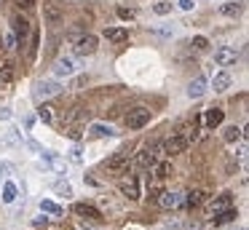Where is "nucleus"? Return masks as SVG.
<instances>
[{
	"instance_id": "1",
	"label": "nucleus",
	"mask_w": 249,
	"mask_h": 230,
	"mask_svg": "<svg viewBox=\"0 0 249 230\" xmlns=\"http://www.w3.org/2000/svg\"><path fill=\"white\" fill-rule=\"evenodd\" d=\"M11 32H14V37H17V46H27V37H30V32H33V27H30V21L24 19V16H14V21H11Z\"/></svg>"
},
{
	"instance_id": "2",
	"label": "nucleus",
	"mask_w": 249,
	"mask_h": 230,
	"mask_svg": "<svg viewBox=\"0 0 249 230\" xmlns=\"http://www.w3.org/2000/svg\"><path fill=\"white\" fill-rule=\"evenodd\" d=\"M97 48H99V40L94 35H81L72 46V51H75V56H91V53H97Z\"/></svg>"
},
{
	"instance_id": "3",
	"label": "nucleus",
	"mask_w": 249,
	"mask_h": 230,
	"mask_svg": "<svg viewBox=\"0 0 249 230\" xmlns=\"http://www.w3.org/2000/svg\"><path fill=\"white\" fill-rule=\"evenodd\" d=\"M62 91H65V86H62L59 80L46 78V80H40V83H38L35 94H38V99H49V96H56V94H62Z\"/></svg>"
},
{
	"instance_id": "4",
	"label": "nucleus",
	"mask_w": 249,
	"mask_h": 230,
	"mask_svg": "<svg viewBox=\"0 0 249 230\" xmlns=\"http://www.w3.org/2000/svg\"><path fill=\"white\" fill-rule=\"evenodd\" d=\"M150 123V110L147 107H134V110H129V115H126V126L129 128H142Z\"/></svg>"
},
{
	"instance_id": "5",
	"label": "nucleus",
	"mask_w": 249,
	"mask_h": 230,
	"mask_svg": "<svg viewBox=\"0 0 249 230\" xmlns=\"http://www.w3.org/2000/svg\"><path fill=\"white\" fill-rule=\"evenodd\" d=\"M156 160H158V150L153 147V144H147V147H142L140 153H137L134 166H137V169H153Z\"/></svg>"
},
{
	"instance_id": "6",
	"label": "nucleus",
	"mask_w": 249,
	"mask_h": 230,
	"mask_svg": "<svg viewBox=\"0 0 249 230\" xmlns=\"http://www.w3.org/2000/svg\"><path fill=\"white\" fill-rule=\"evenodd\" d=\"M40 160H43L49 169H54L56 174H67V160L62 155L51 153V150H40Z\"/></svg>"
},
{
	"instance_id": "7",
	"label": "nucleus",
	"mask_w": 249,
	"mask_h": 230,
	"mask_svg": "<svg viewBox=\"0 0 249 230\" xmlns=\"http://www.w3.org/2000/svg\"><path fill=\"white\" fill-rule=\"evenodd\" d=\"M238 59V51L233 46H220L214 51V64H220V67H228V64H236Z\"/></svg>"
},
{
	"instance_id": "8",
	"label": "nucleus",
	"mask_w": 249,
	"mask_h": 230,
	"mask_svg": "<svg viewBox=\"0 0 249 230\" xmlns=\"http://www.w3.org/2000/svg\"><path fill=\"white\" fill-rule=\"evenodd\" d=\"M75 67H78V64H75V59H72V56H59L54 62V75H56V78H70V75L75 72Z\"/></svg>"
},
{
	"instance_id": "9",
	"label": "nucleus",
	"mask_w": 249,
	"mask_h": 230,
	"mask_svg": "<svg viewBox=\"0 0 249 230\" xmlns=\"http://www.w3.org/2000/svg\"><path fill=\"white\" fill-rule=\"evenodd\" d=\"M185 147H188V142H185V139L179 137V134H174V137H169L166 142L161 144L163 155H169V158H172V155H179V153H185Z\"/></svg>"
},
{
	"instance_id": "10",
	"label": "nucleus",
	"mask_w": 249,
	"mask_h": 230,
	"mask_svg": "<svg viewBox=\"0 0 249 230\" xmlns=\"http://www.w3.org/2000/svg\"><path fill=\"white\" fill-rule=\"evenodd\" d=\"M43 19H46V24H62V19H65L62 5L59 3H43Z\"/></svg>"
},
{
	"instance_id": "11",
	"label": "nucleus",
	"mask_w": 249,
	"mask_h": 230,
	"mask_svg": "<svg viewBox=\"0 0 249 230\" xmlns=\"http://www.w3.org/2000/svg\"><path fill=\"white\" fill-rule=\"evenodd\" d=\"M72 212H75L78 217H83V219H91V222L102 219V212H99L97 206H91V203H75V206H72Z\"/></svg>"
},
{
	"instance_id": "12",
	"label": "nucleus",
	"mask_w": 249,
	"mask_h": 230,
	"mask_svg": "<svg viewBox=\"0 0 249 230\" xmlns=\"http://www.w3.org/2000/svg\"><path fill=\"white\" fill-rule=\"evenodd\" d=\"M107 169H113V171H126L129 169V150H118L115 155H110Z\"/></svg>"
},
{
	"instance_id": "13",
	"label": "nucleus",
	"mask_w": 249,
	"mask_h": 230,
	"mask_svg": "<svg viewBox=\"0 0 249 230\" xmlns=\"http://www.w3.org/2000/svg\"><path fill=\"white\" fill-rule=\"evenodd\" d=\"M113 134H115V128L107 126V123H91V126H89V137L91 139H107V137H113Z\"/></svg>"
},
{
	"instance_id": "14",
	"label": "nucleus",
	"mask_w": 249,
	"mask_h": 230,
	"mask_svg": "<svg viewBox=\"0 0 249 230\" xmlns=\"http://www.w3.org/2000/svg\"><path fill=\"white\" fill-rule=\"evenodd\" d=\"M158 203H161L163 209H179V206H182V195H179V193H166V190H161Z\"/></svg>"
},
{
	"instance_id": "15",
	"label": "nucleus",
	"mask_w": 249,
	"mask_h": 230,
	"mask_svg": "<svg viewBox=\"0 0 249 230\" xmlns=\"http://www.w3.org/2000/svg\"><path fill=\"white\" fill-rule=\"evenodd\" d=\"M231 83H233L231 72H225V70H220V72L214 75V80H212V88H214L217 94H222V91H228V88H231Z\"/></svg>"
},
{
	"instance_id": "16",
	"label": "nucleus",
	"mask_w": 249,
	"mask_h": 230,
	"mask_svg": "<svg viewBox=\"0 0 249 230\" xmlns=\"http://www.w3.org/2000/svg\"><path fill=\"white\" fill-rule=\"evenodd\" d=\"M204 94H206V78H204V75H198L196 80H190L188 96H190V99H201Z\"/></svg>"
},
{
	"instance_id": "17",
	"label": "nucleus",
	"mask_w": 249,
	"mask_h": 230,
	"mask_svg": "<svg viewBox=\"0 0 249 230\" xmlns=\"http://www.w3.org/2000/svg\"><path fill=\"white\" fill-rule=\"evenodd\" d=\"M222 118H225V110H220V107H209V110L204 112V123H206V128L220 126Z\"/></svg>"
},
{
	"instance_id": "18",
	"label": "nucleus",
	"mask_w": 249,
	"mask_h": 230,
	"mask_svg": "<svg viewBox=\"0 0 249 230\" xmlns=\"http://www.w3.org/2000/svg\"><path fill=\"white\" fill-rule=\"evenodd\" d=\"M121 193H124L129 201H137V198H140V185H137L134 177H131V179H124V182H121Z\"/></svg>"
},
{
	"instance_id": "19",
	"label": "nucleus",
	"mask_w": 249,
	"mask_h": 230,
	"mask_svg": "<svg viewBox=\"0 0 249 230\" xmlns=\"http://www.w3.org/2000/svg\"><path fill=\"white\" fill-rule=\"evenodd\" d=\"M228 206H233V195L231 193H222V195H217L214 201L209 203V212L217 214V212H222V209H228Z\"/></svg>"
},
{
	"instance_id": "20",
	"label": "nucleus",
	"mask_w": 249,
	"mask_h": 230,
	"mask_svg": "<svg viewBox=\"0 0 249 230\" xmlns=\"http://www.w3.org/2000/svg\"><path fill=\"white\" fill-rule=\"evenodd\" d=\"M105 37L113 40V43H124V40H129V30H124V27H107V30H105Z\"/></svg>"
},
{
	"instance_id": "21",
	"label": "nucleus",
	"mask_w": 249,
	"mask_h": 230,
	"mask_svg": "<svg viewBox=\"0 0 249 230\" xmlns=\"http://www.w3.org/2000/svg\"><path fill=\"white\" fill-rule=\"evenodd\" d=\"M241 11H244V3H241V0H228V3L220 5V14H222V16H238Z\"/></svg>"
},
{
	"instance_id": "22",
	"label": "nucleus",
	"mask_w": 249,
	"mask_h": 230,
	"mask_svg": "<svg viewBox=\"0 0 249 230\" xmlns=\"http://www.w3.org/2000/svg\"><path fill=\"white\" fill-rule=\"evenodd\" d=\"M19 144H22V134H19V131H8V134L0 137V147H6V150L19 147Z\"/></svg>"
},
{
	"instance_id": "23",
	"label": "nucleus",
	"mask_w": 249,
	"mask_h": 230,
	"mask_svg": "<svg viewBox=\"0 0 249 230\" xmlns=\"http://www.w3.org/2000/svg\"><path fill=\"white\" fill-rule=\"evenodd\" d=\"M238 217V212L233 206H228V209H222V212H217L214 214V225H225V222H233V219Z\"/></svg>"
},
{
	"instance_id": "24",
	"label": "nucleus",
	"mask_w": 249,
	"mask_h": 230,
	"mask_svg": "<svg viewBox=\"0 0 249 230\" xmlns=\"http://www.w3.org/2000/svg\"><path fill=\"white\" fill-rule=\"evenodd\" d=\"M17 198H19V187L14 182H6L3 185V203H14Z\"/></svg>"
},
{
	"instance_id": "25",
	"label": "nucleus",
	"mask_w": 249,
	"mask_h": 230,
	"mask_svg": "<svg viewBox=\"0 0 249 230\" xmlns=\"http://www.w3.org/2000/svg\"><path fill=\"white\" fill-rule=\"evenodd\" d=\"M244 137V131L238 126H225V131H222V139H225L228 144H233V142H238V139Z\"/></svg>"
},
{
	"instance_id": "26",
	"label": "nucleus",
	"mask_w": 249,
	"mask_h": 230,
	"mask_svg": "<svg viewBox=\"0 0 249 230\" xmlns=\"http://www.w3.org/2000/svg\"><path fill=\"white\" fill-rule=\"evenodd\" d=\"M182 203H188L190 209H193V206H201V203H204V190H190L188 195L182 198Z\"/></svg>"
},
{
	"instance_id": "27",
	"label": "nucleus",
	"mask_w": 249,
	"mask_h": 230,
	"mask_svg": "<svg viewBox=\"0 0 249 230\" xmlns=\"http://www.w3.org/2000/svg\"><path fill=\"white\" fill-rule=\"evenodd\" d=\"M14 80V62H6L0 67V86H8Z\"/></svg>"
},
{
	"instance_id": "28",
	"label": "nucleus",
	"mask_w": 249,
	"mask_h": 230,
	"mask_svg": "<svg viewBox=\"0 0 249 230\" xmlns=\"http://www.w3.org/2000/svg\"><path fill=\"white\" fill-rule=\"evenodd\" d=\"M40 212L59 217V214H62V206H59V203H54V201H49V198H43V201H40Z\"/></svg>"
},
{
	"instance_id": "29",
	"label": "nucleus",
	"mask_w": 249,
	"mask_h": 230,
	"mask_svg": "<svg viewBox=\"0 0 249 230\" xmlns=\"http://www.w3.org/2000/svg\"><path fill=\"white\" fill-rule=\"evenodd\" d=\"M153 171H156V179H166V177L172 174V163H169V160H163V163H158V160H156V166H153Z\"/></svg>"
},
{
	"instance_id": "30",
	"label": "nucleus",
	"mask_w": 249,
	"mask_h": 230,
	"mask_svg": "<svg viewBox=\"0 0 249 230\" xmlns=\"http://www.w3.org/2000/svg\"><path fill=\"white\" fill-rule=\"evenodd\" d=\"M153 14H156V16L172 14V3H169V0H158V3H153Z\"/></svg>"
},
{
	"instance_id": "31",
	"label": "nucleus",
	"mask_w": 249,
	"mask_h": 230,
	"mask_svg": "<svg viewBox=\"0 0 249 230\" xmlns=\"http://www.w3.org/2000/svg\"><path fill=\"white\" fill-rule=\"evenodd\" d=\"M54 190L59 193V195H65V198H70V195H72V185H70L67 179H59V182L54 185Z\"/></svg>"
},
{
	"instance_id": "32",
	"label": "nucleus",
	"mask_w": 249,
	"mask_h": 230,
	"mask_svg": "<svg viewBox=\"0 0 249 230\" xmlns=\"http://www.w3.org/2000/svg\"><path fill=\"white\" fill-rule=\"evenodd\" d=\"M51 110H54V107L43 105V107H40V110H38V118H40V121H43V123H51V121H54V112H51Z\"/></svg>"
},
{
	"instance_id": "33",
	"label": "nucleus",
	"mask_w": 249,
	"mask_h": 230,
	"mask_svg": "<svg viewBox=\"0 0 249 230\" xmlns=\"http://www.w3.org/2000/svg\"><path fill=\"white\" fill-rule=\"evenodd\" d=\"M3 48H6V51H14V48H17V37H14V32H6V35H3Z\"/></svg>"
},
{
	"instance_id": "34",
	"label": "nucleus",
	"mask_w": 249,
	"mask_h": 230,
	"mask_svg": "<svg viewBox=\"0 0 249 230\" xmlns=\"http://www.w3.org/2000/svg\"><path fill=\"white\" fill-rule=\"evenodd\" d=\"M193 48L196 51H206V48H209V40H206L204 35H196L193 37Z\"/></svg>"
},
{
	"instance_id": "35",
	"label": "nucleus",
	"mask_w": 249,
	"mask_h": 230,
	"mask_svg": "<svg viewBox=\"0 0 249 230\" xmlns=\"http://www.w3.org/2000/svg\"><path fill=\"white\" fill-rule=\"evenodd\" d=\"M30 35H33V40H30V59H35V53H38V40H40V35L38 32H30Z\"/></svg>"
},
{
	"instance_id": "36",
	"label": "nucleus",
	"mask_w": 249,
	"mask_h": 230,
	"mask_svg": "<svg viewBox=\"0 0 249 230\" xmlns=\"http://www.w3.org/2000/svg\"><path fill=\"white\" fill-rule=\"evenodd\" d=\"M185 142H196V139H198V126H190L188 131H185Z\"/></svg>"
},
{
	"instance_id": "37",
	"label": "nucleus",
	"mask_w": 249,
	"mask_h": 230,
	"mask_svg": "<svg viewBox=\"0 0 249 230\" xmlns=\"http://www.w3.org/2000/svg\"><path fill=\"white\" fill-rule=\"evenodd\" d=\"M158 195H161V187H158V185H153L150 190H147V201L158 203Z\"/></svg>"
},
{
	"instance_id": "38",
	"label": "nucleus",
	"mask_w": 249,
	"mask_h": 230,
	"mask_svg": "<svg viewBox=\"0 0 249 230\" xmlns=\"http://www.w3.org/2000/svg\"><path fill=\"white\" fill-rule=\"evenodd\" d=\"M118 16L124 21H131V19H134V11H131V8H118Z\"/></svg>"
},
{
	"instance_id": "39",
	"label": "nucleus",
	"mask_w": 249,
	"mask_h": 230,
	"mask_svg": "<svg viewBox=\"0 0 249 230\" xmlns=\"http://www.w3.org/2000/svg\"><path fill=\"white\" fill-rule=\"evenodd\" d=\"M70 160H75V163H81V160H83V153H81V147H78V144L70 150Z\"/></svg>"
},
{
	"instance_id": "40",
	"label": "nucleus",
	"mask_w": 249,
	"mask_h": 230,
	"mask_svg": "<svg viewBox=\"0 0 249 230\" xmlns=\"http://www.w3.org/2000/svg\"><path fill=\"white\" fill-rule=\"evenodd\" d=\"M177 5H179L182 11H193V8H196V3H193V0H177Z\"/></svg>"
},
{
	"instance_id": "41",
	"label": "nucleus",
	"mask_w": 249,
	"mask_h": 230,
	"mask_svg": "<svg viewBox=\"0 0 249 230\" xmlns=\"http://www.w3.org/2000/svg\"><path fill=\"white\" fill-rule=\"evenodd\" d=\"M17 5L27 11V8H33V5H35V0H17Z\"/></svg>"
},
{
	"instance_id": "42",
	"label": "nucleus",
	"mask_w": 249,
	"mask_h": 230,
	"mask_svg": "<svg viewBox=\"0 0 249 230\" xmlns=\"http://www.w3.org/2000/svg\"><path fill=\"white\" fill-rule=\"evenodd\" d=\"M11 115H14L11 110H0V121H11Z\"/></svg>"
},
{
	"instance_id": "43",
	"label": "nucleus",
	"mask_w": 249,
	"mask_h": 230,
	"mask_svg": "<svg viewBox=\"0 0 249 230\" xmlns=\"http://www.w3.org/2000/svg\"><path fill=\"white\" fill-rule=\"evenodd\" d=\"M11 171V163H0V177H6Z\"/></svg>"
},
{
	"instance_id": "44",
	"label": "nucleus",
	"mask_w": 249,
	"mask_h": 230,
	"mask_svg": "<svg viewBox=\"0 0 249 230\" xmlns=\"http://www.w3.org/2000/svg\"><path fill=\"white\" fill-rule=\"evenodd\" d=\"M46 222H49V217H35V219H33L35 228H38V225H46Z\"/></svg>"
},
{
	"instance_id": "45",
	"label": "nucleus",
	"mask_w": 249,
	"mask_h": 230,
	"mask_svg": "<svg viewBox=\"0 0 249 230\" xmlns=\"http://www.w3.org/2000/svg\"><path fill=\"white\" fill-rule=\"evenodd\" d=\"M67 134H70L72 139H81V131H78V128H70V131H67Z\"/></svg>"
},
{
	"instance_id": "46",
	"label": "nucleus",
	"mask_w": 249,
	"mask_h": 230,
	"mask_svg": "<svg viewBox=\"0 0 249 230\" xmlns=\"http://www.w3.org/2000/svg\"><path fill=\"white\" fill-rule=\"evenodd\" d=\"M161 230H177V228H161Z\"/></svg>"
}]
</instances>
